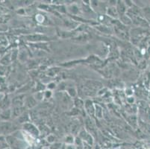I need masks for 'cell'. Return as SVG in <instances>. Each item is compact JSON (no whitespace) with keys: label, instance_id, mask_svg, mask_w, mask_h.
Instances as JSON below:
<instances>
[{"label":"cell","instance_id":"obj_1","mask_svg":"<svg viewBox=\"0 0 150 149\" xmlns=\"http://www.w3.org/2000/svg\"><path fill=\"white\" fill-rule=\"evenodd\" d=\"M7 142L14 149L23 148V145L22 143V142L20 140H18V139L12 137V136H8L7 137Z\"/></svg>","mask_w":150,"mask_h":149},{"label":"cell","instance_id":"obj_2","mask_svg":"<svg viewBox=\"0 0 150 149\" xmlns=\"http://www.w3.org/2000/svg\"><path fill=\"white\" fill-rule=\"evenodd\" d=\"M24 129L28 131L30 134L31 135L38 136L39 134V131H38V128L34 125L31 124V123H25V125H24Z\"/></svg>","mask_w":150,"mask_h":149},{"label":"cell","instance_id":"obj_3","mask_svg":"<svg viewBox=\"0 0 150 149\" xmlns=\"http://www.w3.org/2000/svg\"><path fill=\"white\" fill-rule=\"evenodd\" d=\"M101 84H99V82L96 81H88L87 83V87L88 88L91 89V90H98L101 87Z\"/></svg>","mask_w":150,"mask_h":149},{"label":"cell","instance_id":"obj_4","mask_svg":"<svg viewBox=\"0 0 150 149\" xmlns=\"http://www.w3.org/2000/svg\"><path fill=\"white\" fill-rule=\"evenodd\" d=\"M85 107L86 109L88 110V112L89 113V114L93 115L94 113V108L93 106V104L91 101H87L85 103Z\"/></svg>","mask_w":150,"mask_h":149},{"label":"cell","instance_id":"obj_5","mask_svg":"<svg viewBox=\"0 0 150 149\" xmlns=\"http://www.w3.org/2000/svg\"><path fill=\"white\" fill-rule=\"evenodd\" d=\"M23 95H20L18 97H16L15 98H13V103L15 105H17V107H19V105H22L23 102Z\"/></svg>","mask_w":150,"mask_h":149},{"label":"cell","instance_id":"obj_6","mask_svg":"<svg viewBox=\"0 0 150 149\" xmlns=\"http://www.w3.org/2000/svg\"><path fill=\"white\" fill-rule=\"evenodd\" d=\"M26 105L28 107H33L36 105V101L33 97H29L26 100Z\"/></svg>","mask_w":150,"mask_h":149},{"label":"cell","instance_id":"obj_7","mask_svg":"<svg viewBox=\"0 0 150 149\" xmlns=\"http://www.w3.org/2000/svg\"><path fill=\"white\" fill-rule=\"evenodd\" d=\"M23 108L21 106H19V107H15L14 110H13V114L14 117H19V116H20L21 115V113H23Z\"/></svg>","mask_w":150,"mask_h":149},{"label":"cell","instance_id":"obj_8","mask_svg":"<svg viewBox=\"0 0 150 149\" xmlns=\"http://www.w3.org/2000/svg\"><path fill=\"white\" fill-rule=\"evenodd\" d=\"M28 40H33V41H36V40H40L42 39H45L46 37L44 36H41V35H31V36L28 37Z\"/></svg>","mask_w":150,"mask_h":149},{"label":"cell","instance_id":"obj_9","mask_svg":"<svg viewBox=\"0 0 150 149\" xmlns=\"http://www.w3.org/2000/svg\"><path fill=\"white\" fill-rule=\"evenodd\" d=\"M1 117H2V118L4 119H8L11 117V111L9 110H5V111L1 114Z\"/></svg>","mask_w":150,"mask_h":149},{"label":"cell","instance_id":"obj_10","mask_svg":"<svg viewBox=\"0 0 150 149\" xmlns=\"http://www.w3.org/2000/svg\"><path fill=\"white\" fill-rule=\"evenodd\" d=\"M24 137L25 138V140L27 142H28L29 143H34V139L32 137V135L30 134V133H24Z\"/></svg>","mask_w":150,"mask_h":149},{"label":"cell","instance_id":"obj_11","mask_svg":"<svg viewBox=\"0 0 150 149\" xmlns=\"http://www.w3.org/2000/svg\"><path fill=\"white\" fill-rule=\"evenodd\" d=\"M19 121H20V123H25L27 121H28V114H23V116H21V117H20V118H19Z\"/></svg>","mask_w":150,"mask_h":149},{"label":"cell","instance_id":"obj_12","mask_svg":"<svg viewBox=\"0 0 150 149\" xmlns=\"http://www.w3.org/2000/svg\"><path fill=\"white\" fill-rule=\"evenodd\" d=\"M19 57H20V59L22 61H25L27 58V54L26 52H25V50H22V52H20V54H19Z\"/></svg>","mask_w":150,"mask_h":149},{"label":"cell","instance_id":"obj_13","mask_svg":"<svg viewBox=\"0 0 150 149\" xmlns=\"http://www.w3.org/2000/svg\"><path fill=\"white\" fill-rule=\"evenodd\" d=\"M96 115L97 116L98 118H102V110L101 107L96 105Z\"/></svg>","mask_w":150,"mask_h":149},{"label":"cell","instance_id":"obj_14","mask_svg":"<svg viewBox=\"0 0 150 149\" xmlns=\"http://www.w3.org/2000/svg\"><path fill=\"white\" fill-rule=\"evenodd\" d=\"M10 18V16H6V15H0V23H6L8 20H9Z\"/></svg>","mask_w":150,"mask_h":149},{"label":"cell","instance_id":"obj_15","mask_svg":"<svg viewBox=\"0 0 150 149\" xmlns=\"http://www.w3.org/2000/svg\"><path fill=\"white\" fill-rule=\"evenodd\" d=\"M109 10L111 11V12L108 11V13L109 15H110V16H117V11L115 10V8H110V9H109Z\"/></svg>","mask_w":150,"mask_h":149},{"label":"cell","instance_id":"obj_16","mask_svg":"<svg viewBox=\"0 0 150 149\" xmlns=\"http://www.w3.org/2000/svg\"><path fill=\"white\" fill-rule=\"evenodd\" d=\"M9 62H10V58H9L8 56H5V57H4L3 59L1 61V63H2V64H5V65H7V64H8Z\"/></svg>","mask_w":150,"mask_h":149},{"label":"cell","instance_id":"obj_17","mask_svg":"<svg viewBox=\"0 0 150 149\" xmlns=\"http://www.w3.org/2000/svg\"><path fill=\"white\" fill-rule=\"evenodd\" d=\"M146 66V61L145 60H143V61H142L141 62H140V64H139V68L143 69H145Z\"/></svg>","mask_w":150,"mask_h":149},{"label":"cell","instance_id":"obj_18","mask_svg":"<svg viewBox=\"0 0 150 149\" xmlns=\"http://www.w3.org/2000/svg\"><path fill=\"white\" fill-rule=\"evenodd\" d=\"M129 122L132 123V124H133V125H136V124H137V118H136L134 116H132V117L129 118Z\"/></svg>","mask_w":150,"mask_h":149},{"label":"cell","instance_id":"obj_19","mask_svg":"<svg viewBox=\"0 0 150 149\" xmlns=\"http://www.w3.org/2000/svg\"><path fill=\"white\" fill-rule=\"evenodd\" d=\"M118 11H119L120 13H124L125 11V8L123 4H120L119 7H118Z\"/></svg>","mask_w":150,"mask_h":149},{"label":"cell","instance_id":"obj_20","mask_svg":"<svg viewBox=\"0 0 150 149\" xmlns=\"http://www.w3.org/2000/svg\"><path fill=\"white\" fill-rule=\"evenodd\" d=\"M7 44H8V41H7L6 38L4 37H0V45L5 46V45Z\"/></svg>","mask_w":150,"mask_h":149},{"label":"cell","instance_id":"obj_21","mask_svg":"<svg viewBox=\"0 0 150 149\" xmlns=\"http://www.w3.org/2000/svg\"><path fill=\"white\" fill-rule=\"evenodd\" d=\"M143 129L145 130L146 132L147 133H150V125H146V124H143Z\"/></svg>","mask_w":150,"mask_h":149},{"label":"cell","instance_id":"obj_22","mask_svg":"<svg viewBox=\"0 0 150 149\" xmlns=\"http://www.w3.org/2000/svg\"><path fill=\"white\" fill-rule=\"evenodd\" d=\"M144 12L146 16H148L149 18H150V8H146L144 9Z\"/></svg>","mask_w":150,"mask_h":149},{"label":"cell","instance_id":"obj_23","mask_svg":"<svg viewBox=\"0 0 150 149\" xmlns=\"http://www.w3.org/2000/svg\"><path fill=\"white\" fill-rule=\"evenodd\" d=\"M75 105L77 107H81L83 106V102L80 99H76V102H75Z\"/></svg>","mask_w":150,"mask_h":149},{"label":"cell","instance_id":"obj_24","mask_svg":"<svg viewBox=\"0 0 150 149\" xmlns=\"http://www.w3.org/2000/svg\"><path fill=\"white\" fill-rule=\"evenodd\" d=\"M53 140H54V138L52 137V136H49V137H48V141L49 142L52 143V142Z\"/></svg>","mask_w":150,"mask_h":149},{"label":"cell","instance_id":"obj_25","mask_svg":"<svg viewBox=\"0 0 150 149\" xmlns=\"http://www.w3.org/2000/svg\"><path fill=\"white\" fill-rule=\"evenodd\" d=\"M4 12L3 9H2V8H0V15H2V13Z\"/></svg>","mask_w":150,"mask_h":149},{"label":"cell","instance_id":"obj_26","mask_svg":"<svg viewBox=\"0 0 150 149\" xmlns=\"http://www.w3.org/2000/svg\"><path fill=\"white\" fill-rule=\"evenodd\" d=\"M123 149H135V148L133 147H126V148H124Z\"/></svg>","mask_w":150,"mask_h":149},{"label":"cell","instance_id":"obj_27","mask_svg":"<svg viewBox=\"0 0 150 149\" xmlns=\"http://www.w3.org/2000/svg\"><path fill=\"white\" fill-rule=\"evenodd\" d=\"M148 52H149V54H150V46H149V49H148Z\"/></svg>","mask_w":150,"mask_h":149},{"label":"cell","instance_id":"obj_28","mask_svg":"<svg viewBox=\"0 0 150 149\" xmlns=\"http://www.w3.org/2000/svg\"><path fill=\"white\" fill-rule=\"evenodd\" d=\"M4 139V138L2 137V136H0V140H1V141H2V139Z\"/></svg>","mask_w":150,"mask_h":149},{"label":"cell","instance_id":"obj_29","mask_svg":"<svg viewBox=\"0 0 150 149\" xmlns=\"http://www.w3.org/2000/svg\"><path fill=\"white\" fill-rule=\"evenodd\" d=\"M4 149H10V148H4Z\"/></svg>","mask_w":150,"mask_h":149},{"label":"cell","instance_id":"obj_30","mask_svg":"<svg viewBox=\"0 0 150 149\" xmlns=\"http://www.w3.org/2000/svg\"><path fill=\"white\" fill-rule=\"evenodd\" d=\"M149 69H150V60H149Z\"/></svg>","mask_w":150,"mask_h":149},{"label":"cell","instance_id":"obj_31","mask_svg":"<svg viewBox=\"0 0 150 149\" xmlns=\"http://www.w3.org/2000/svg\"><path fill=\"white\" fill-rule=\"evenodd\" d=\"M149 23H150V21H149Z\"/></svg>","mask_w":150,"mask_h":149}]
</instances>
